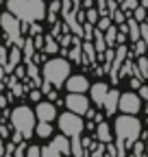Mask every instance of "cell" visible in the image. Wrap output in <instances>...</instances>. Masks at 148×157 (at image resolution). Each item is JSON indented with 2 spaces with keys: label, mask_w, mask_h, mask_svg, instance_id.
Returning <instances> with one entry per match:
<instances>
[{
  "label": "cell",
  "mask_w": 148,
  "mask_h": 157,
  "mask_svg": "<svg viewBox=\"0 0 148 157\" xmlns=\"http://www.w3.org/2000/svg\"><path fill=\"white\" fill-rule=\"evenodd\" d=\"M116 137H120V140L126 142V146H131L135 140H139V135H142V122L135 118V113H124L120 116L116 124Z\"/></svg>",
  "instance_id": "6da1fadb"
},
{
  "label": "cell",
  "mask_w": 148,
  "mask_h": 157,
  "mask_svg": "<svg viewBox=\"0 0 148 157\" xmlns=\"http://www.w3.org/2000/svg\"><path fill=\"white\" fill-rule=\"evenodd\" d=\"M9 118H11V127L15 131H20L24 135V140H31V135L35 133V120H37L35 111H31V107L26 105H20L11 111Z\"/></svg>",
  "instance_id": "7a4b0ae2"
},
{
  "label": "cell",
  "mask_w": 148,
  "mask_h": 157,
  "mask_svg": "<svg viewBox=\"0 0 148 157\" xmlns=\"http://www.w3.org/2000/svg\"><path fill=\"white\" fill-rule=\"evenodd\" d=\"M42 74H44V78L50 83V85H63L65 83V78L70 76V63L65 61V59H48L46 61V66H44V70H42Z\"/></svg>",
  "instance_id": "3957f363"
},
{
  "label": "cell",
  "mask_w": 148,
  "mask_h": 157,
  "mask_svg": "<svg viewBox=\"0 0 148 157\" xmlns=\"http://www.w3.org/2000/svg\"><path fill=\"white\" fill-rule=\"evenodd\" d=\"M0 26H2V31L7 33L9 42H13V46L22 48L24 37H22V20H20V17L13 15L11 11H7V13L0 15Z\"/></svg>",
  "instance_id": "277c9868"
},
{
  "label": "cell",
  "mask_w": 148,
  "mask_h": 157,
  "mask_svg": "<svg viewBox=\"0 0 148 157\" xmlns=\"http://www.w3.org/2000/svg\"><path fill=\"white\" fill-rule=\"evenodd\" d=\"M46 15V5L44 0H26L22 11L17 13V17L22 20V22L26 24H33V22H39V20H44Z\"/></svg>",
  "instance_id": "5b68a950"
},
{
  "label": "cell",
  "mask_w": 148,
  "mask_h": 157,
  "mask_svg": "<svg viewBox=\"0 0 148 157\" xmlns=\"http://www.w3.org/2000/svg\"><path fill=\"white\" fill-rule=\"evenodd\" d=\"M85 122H83V118L79 113H74V111H68V113H61L59 116V129L65 133V135H81Z\"/></svg>",
  "instance_id": "8992f818"
},
{
  "label": "cell",
  "mask_w": 148,
  "mask_h": 157,
  "mask_svg": "<svg viewBox=\"0 0 148 157\" xmlns=\"http://www.w3.org/2000/svg\"><path fill=\"white\" fill-rule=\"evenodd\" d=\"M118 109L122 113H135L142 109V98L139 94H133V92H126V94H120V101H118Z\"/></svg>",
  "instance_id": "52a82bcc"
},
{
  "label": "cell",
  "mask_w": 148,
  "mask_h": 157,
  "mask_svg": "<svg viewBox=\"0 0 148 157\" xmlns=\"http://www.w3.org/2000/svg\"><path fill=\"white\" fill-rule=\"evenodd\" d=\"M63 153H70V140H65V133L52 137L50 146H44L42 148V155L44 157H57V155H63Z\"/></svg>",
  "instance_id": "ba28073f"
},
{
  "label": "cell",
  "mask_w": 148,
  "mask_h": 157,
  "mask_svg": "<svg viewBox=\"0 0 148 157\" xmlns=\"http://www.w3.org/2000/svg\"><path fill=\"white\" fill-rule=\"evenodd\" d=\"M65 107H68L70 111H74V113L83 116V113H87V109H89V101L85 98L83 92H70V96L65 98Z\"/></svg>",
  "instance_id": "9c48e42d"
},
{
  "label": "cell",
  "mask_w": 148,
  "mask_h": 157,
  "mask_svg": "<svg viewBox=\"0 0 148 157\" xmlns=\"http://www.w3.org/2000/svg\"><path fill=\"white\" fill-rule=\"evenodd\" d=\"M126 55H128L126 44H120L118 50H116L113 61H111V66H109V74H111V81H113V83H118V78H120V68H122V61L126 59Z\"/></svg>",
  "instance_id": "30bf717a"
},
{
  "label": "cell",
  "mask_w": 148,
  "mask_h": 157,
  "mask_svg": "<svg viewBox=\"0 0 148 157\" xmlns=\"http://www.w3.org/2000/svg\"><path fill=\"white\" fill-rule=\"evenodd\" d=\"M35 116L37 120H44V122H52L57 118V109H54L52 103H37V109H35Z\"/></svg>",
  "instance_id": "8fae6325"
},
{
  "label": "cell",
  "mask_w": 148,
  "mask_h": 157,
  "mask_svg": "<svg viewBox=\"0 0 148 157\" xmlns=\"http://www.w3.org/2000/svg\"><path fill=\"white\" fill-rule=\"evenodd\" d=\"M65 90L68 92H87L89 90V81L83 76V74H74V76H68V81H65Z\"/></svg>",
  "instance_id": "7c38bea8"
},
{
  "label": "cell",
  "mask_w": 148,
  "mask_h": 157,
  "mask_svg": "<svg viewBox=\"0 0 148 157\" xmlns=\"http://www.w3.org/2000/svg\"><path fill=\"white\" fill-rule=\"evenodd\" d=\"M89 90H91V101H94L98 107L105 103V98H107V94H109V85L107 83H94V85H89Z\"/></svg>",
  "instance_id": "4fadbf2b"
},
{
  "label": "cell",
  "mask_w": 148,
  "mask_h": 157,
  "mask_svg": "<svg viewBox=\"0 0 148 157\" xmlns=\"http://www.w3.org/2000/svg\"><path fill=\"white\" fill-rule=\"evenodd\" d=\"M118 101H120L118 90H109V94H107V98H105V103H102L107 116H113V113L118 111Z\"/></svg>",
  "instance_id": "5bb4252c"
},
{
  "label": "cell",
  "mask_w": 148,
  "mask_h": 157,
  "mask_svg": "<svg viewBox=\"0 0 148 157\" xmlns=\"http://www.w3.org/2000/svg\"><path fill=\"white\" fill-rule=\"evenodd\" d=\"M20 61H22V48L13 46V50L9 52V59H7L5 72H13V68H15V66H20Z\"/></svg>",
  "instance_id": "9a60e30c"
},
{
  "label": "cell",
  "mask_w": 148,
  "mask_h": 157,
  "mask_svg": "<svg viewBox=\"0 0 148 157\" xmlns=\"http://www.w3.org/2000/svg\"><path fill=\"white\" fill-rule=\"evenodd\" d=\"M96 135H98V142H111V129H109V124L107 122H102V120H98V127H96Z\"/></svg>",
  "instance_id": "2e32d148"
},
{
  "label": "cell",
  "mask_w": 148,
  "mask_h": 157,
  "mask_svg": "<svg viewBox=\"0 0 148 157\" xmlns=\"http://www.w3.org/2000/svg\"><path fill=\"white\" fill-rule=\"evenodd\" d=\"M137 72H135V76H139L142 81H146L148 78V57L146 55H139V59H137Z\"/></svg>",
  "instance_id": "e0dca14e"
},
{
  "label": "cell",
  "mask_w": 148,
  "mask_h": 157,
  "mask_svg": "<svg viewBox=\"0 0 148 157\" xmlns=\"http://www.w3.org/2000/svg\"><path fill=\"white\" fill-rule=\"evenodd\" d=\"M126 24H128V37H131V42L135 44L137 39L142 37L139 35V22H137L135 17H126Z\"/></svg>",
  "instance_id": "ac0fdd59"
},
{
  "label": "cell",
  "mask_w": 148,
  "mask_h": 157,
  "mask_svg": "<svg viewBox=\"0 0 148 157\" xmlns=\"http://www.w3.org/2000/svg\"><path fill=\"white\" fill-rule=\"evenodd\" d=\"M70 153H72V155H79V157L85 153V148H83V140H81L79 135H72V140H70Z\"/></svg>",
  "instance_id": "d6986e66"
},
{
  "label": "cell",
  "mask_w": 148,
  "mask_h": 157,
  "mask_svg": "<svg viewBox=\"0 0 148 157\" xmlns=\"http://www.w3.org/2000/svg\"><path fill=\"white\" fill-rule=\"evenodd\" d=\"M35 133L39 135V137H48V135H52V124H50V122L39 120V122L35 124Z\"/></svg>",
  "instance_id": "ffe728a7"
},
{
  "label": "cell",
  "mask_w": 148,
  "mask_h": 157,
  "mask_svg": "<svg viewBox=\"0 0 148 157\" xmlns=\"http://www.w3.org/2000/svg\"><path fill=\"white\" fill-rule=\"evenodd\" d=\"M135 7H139V0H120V9L126 13V17H131Z\"/></svg>",
  "instance_id": "44dd1931"
},
{
  "label": "cell",
  "mask_w": 148,
  "mask_h": 157,
  "mask_svg": "<svg viewBox=\"0 0 148 157\" xmlns=\"http://www.w3.org/2000/svg\"><path fill=\"white\" fill-rule=\"evenodd\" d=\"M105 33V42H107V48H113L116 46V35H118V29L111 24L107 31H102Z\"/></svg>",
  "instance_id": "7402d4cb"
},
{
  "label": "cell",
  "mask_w": 148,
  "mask_h": 157,
  "mask_svg": "<svg viewBox=\"0 0 148 157\" xmlns=\"http://www.w3.org/2000/svg\"><path fill=\"white\" fill-rule=\"evenodd\" d=\"M135 72H137V66L131 61V59H124L122 61V68H120V76H126V74H131V76H135Z\"/></svg>",
  "instance_id": "603a6c76"
},
{
  "label": "cell",
  "mask_w": 148,
  "mask_h": 157,
  "mask_svg": "<svg viewBox=\"0 0 148 157\" xmlns=\"http://www.w3.org/2000/svg\"><path fill=\"white\" fill-rule=\"evenodd\" d=\"M22 55L26 57V61H31V57L35 55V42H33V39H24V44H22Z\"/></svg>",
  "instance_id": "cb8c5ba5"
},
{
  "label": "cell",
  "mask_w": 148,
  "mask_h": 157,
  "mask_svg": "<svg viewBox=\"0 0 148 157\" xmlns=\"http://www.w3.org/2000/svg\"><path fill=\"white\" fill-rule=\"evenodd\" d=\"M44 50H46L48 55L59 52V44H57V39H54V37H46V39H44Z\"/></svg>",
  "instance_id": "d4e9b609"
},
{
  "label": "cell",
  "mask_w": 148,
  "mask_h": 157,
  "mask_svg": "<svg viewBox=\"0 0 148 157\" xmlns=\"http://www.w3.org/2000/svg\"><path fill=\"white\" fill-rule=\"evenodd\" d=\"M148 52V44L144 42V39L139 37L137 42H135V46H133V52H128V55H135V57H139V55H146Z\"/></svg>",
  "instance_id": "484cf974"
},
{
  "label": "cell",
  "mask_w": 148,
  "mask_h": 157,
  "mask_svg": "<svg viewBox=\"0 0 148 157\" xmlns=\"http://www.w3.org/2000/svg\"><path fill=\"white\" fill-rule=\"evenodd\" d=\"M24 2H26V0H7V9H9V11H11L13 15H17V13L22 11Z\"/></svg>",
  "instance_id": "4316f807"
},
{
  "label": "cell",
  "mask_w": 148,
  "mask_h": 157,
  "mask_svg": "<svg viewBox=\"0 0 148 157\" xmlns=\"http://www.w3.org/2000/svg\"><path fill=\"white\" fill-rule=\"evenodd\" d=\"M81 50H83V52H85V57L89 59V63H94V59H96V48H94V44H89V42H85Z\"/></svg>",
  "instance_id": "83f0119b"
},
{
  "label": "cell",
  "mask_w": 148,
  "mask_h": 157,
  "mask_svg": "<svg viewBox=\"0 0 148 157\" xmlns=\"http://www.w3.org/2000/svg\"><path fill=\"white\" fill-rule=\"evenodd\" d=\"M28 74H31V78H35V85H42V78H39V70H37V66L33 63V61H28Z\"/></svg>",
  "instance_id": "f1b7e54d"
},
{
  "label": "cell",
  "mask_w": 148,
  "mask_h": 157,
  "mask_svg": "<svg viewBox=\"0 0 148 157\" xmlns=\"http://www.w3.org/2000/svg\"><path fill=\"white\" fill-rule=\"evenodd\" d=\"M133 17L137 20V22H144V20H148V9L146 7H135V11H133Z\"/></svg>",
  "instance_id": "f546056e"
},
{
  "label": "cell",
  "mask_w": 148,
  "mask_h": 157,
  "mask_svg": "<svg viewBox=\"0 0 148 157\" xmlns=\"http://www.w3.org/2000/svg\"><path fill=\"white\" fill-rule=\"evenodd\" d=\"M96 24H98V29H100V31H107V29L111 26V15H100Z\"/></svg>",
  "instance_id": "4dcf8cb0"
},
{
  "label": "cell",
  "mask_w": 148,
  "mask_h": 157,
  "mask_svg": "<svg viewBox=\"0 0 148 157\" xmlns=\"http://www.w3.org/2000/svg\"><path fill=\"white\" fill-rule=\"evenodd\" d=\"M59 9H61V2H59V0H54V2L50 5V9H48V20H50V22H54V15H57Z\"/></svg>",
  "instance_id": "1f68e13d"
},
{
  "label": "cell",
  "mask_w": 148,
  "mask_h": 157,
  "mask_svg": "<svg viewBox=\"0 0 148 157\" xmlns=\"http://www.w3.org/2000/svg\"><path fill=\"white\" fill-rule=\"evenodd\" d=\"M111 20H116L118 24H122V22H126V13L122 9H116L113 13H111Z\"/></svg>",
  "instance_id": "d6a6232c"
},
{
  "label": "cell",
  "mask_w": 148,
  "mask_h": 157,
  "mask_svg": "<svg viewBox=\"0 0 148 157\" xmlns=\"http://www.w3.org/2000/svg\"><path fill=\"white\" fill-rule=\"evenodd\" d=\"M131 146H133V155H144V153H146V146H144L142 140H135Z\"/></svg>",
  "instance_id": "836d02e7"
},
{
  "label": "cell",
  "mask_w": 148,
  "mask_h": 157,
  "mask_svg": "<svg viewBox=\"0 0 148 157\" xmlns=\"http://www.w3.org/2000/svg\"><path fill=\"white\" fill-rule=\"evenodd\" d=\"M83 37H85V39H91V37H94V24H91V22H85V24H83Z\"/></svg>",
  "instance_id": "e575fe53"
},
{
  "label": "cell",
  "mask_w": 148,
  "mask_h": 157,
  "mask_svg": "<svg viewBox=\"0 0 148 157\" xmlns=\"http://www.w3.org/2000/svg\"><path fill=\"white\" fill-rule=\"evenodd\" d=\"M98 11L96 9H89V11H85V20H87V22H91V24H96L98 22Z\"/></svg>",
  "instance_id": "d590c367"
},
{
  "label": "cell",
  "mask_w": 148,
  "mask_h": 157,
  "mask_svg": "<svg viewBox=\"0 0 148 157\" xmlns=\"http://www.w3.org/2000/svg\"><path fill=\"white\" fill-rule=\"evenodd\" d=\"M116 148H118V157H124L128 146H126V142H124V140H120V137H118V140H116Z\"/></svg>",
  "instance_id": "8d00e7d4"
},
{
  "label": "cell",
  "mask_w": 148,
  "mask_h": 157,
  "mask_svg": "<svg viewBox=\"0 0 148 157\" xmlns=\"http://www.w3.org/2000/svg\"><path fill=\"white\" fill-rule=\"evenodd\" d=\"M26 155H28V157H39V155H42V148H39V146H28V148H26Z\"/></svg>",
  "instance_id": "74e56055"
},
{
  "label": "cell",
  "mask_w": 148,
  "mask_h": 157,
  "mask_svg": "<svg viewBox=\"0 0 148 157\" xmlns=\"http://www.w3.org/2000/svg\"><path fill=\"white\" fill-rule=\"evenodd\" d=\"M137 94H139V98H144V101H148V85H144V83H142V85L137 87Z\"/></svg>",
  "instance_id": "f35d334b"
},
{
  "label": "cell",
  "mask_w": 148,
  "mask_h": 157,
  "mask_svg": "<svg viewBox=\"0 0 148 157\" xmlns=\"http://www.w3.org/2000/svg\"><path fill=\"white\" fill-rule=\"evenodd\" d=\"M7 59H9V57H7V48L0 46V66H2V68L7 66Z\"/></svg>",
  "instance_id": "ab89813d"
},
{
  "label": "cell",
  "mask_w": 148,
  "mask_h": 157,
  "mask_svg": "<svg viewBox=\"0 0 148 157\" xmlns=\"http://www.w3.org/2000/svg\"><path fill=\"white\" fill-rule=\"evenodd\" d=\"M116 9H118V2H116V0H107V15H111Z\"/></svg>",
  "instance_id": "60d3db41"
},
{
  "label": "cell",
  "mask_w": 148,
  "mask_h": 157,
  "mask_svg": "<svg viewBox=\"0 0 148 157\" xmlns=\"http://www.w3.org/2000/svg\"><path fill=\"white\" fill-rule=\"evenodd\" d=\"M102 153H105V142H100V144L94 148V157H100Z\"/></svg>",
  "instance_id": "b9f144b4"
},
{
  "label": "cell",
  "mask_w": 148,
  "mask_h": 157,
  "mask_svg": "<svg viewBox=\"0 0 148 157\" xmlns=\"http://www.w3.org/2000/svg\"><path fill=\"white\" fill-rule=\"evenodd\" d=\"M139 85H142V78H139V76H133V78H131V87H135V90H137Z\"/></svg>",
  "instance_id": "7bdbcfd3"
},
{
  "label": "cell",
  "mask_w": 148,
  "mask_h": 157,
  "mask_svg": "<svg viewBox=\"0 0 148 157\" xmlns=\"http://www.w3.org/2000/svg\"><path fill=\"white\" fill-rule=\"evenodd\" d=\"M7 103H9V98H7V96H0V109H5Z\"/></svg>",
  "instance_id": "ee69618b"
},
{
  "label": "cell",
  "mask_w": 148,
  "mask_h": 157,
  "mask_svg": "<svg viewBox=\"0 0 148 157\" xmlns=\"http://www.w3.org/2000/svg\"><path fill=\"white\" fill-rule=\"evenodd\" d=\"M39 96H42V92H37V90L31 92V98H33V101H39Z\"/></svg>",
  "instance_id": "f6af8a7d"
},
{
  "label": "cell",
  "mask_w": 148,
  "mask_h": 157,
  "mask_svg": "<svg viewBox=\"0 0 148 157\" xmlns=\"http://www.w3.org/2000/svg\"><path fill=\"white\" fill-rule=\"evenodd\" d=\"M24 153H26V146H24V144H22L20 148H15V155H24Z\"/></svg>",
  "instance_id": "bcb514c9"
},
{
  "label": "cell",
  "mask_w": 148,
  "mask_h": 157,
  "mask_svg": "<svg viewBox=\"0 0 148 157\" xmlns=\"http://www.w3.org/2000/svg\"><path fill=\"white\" fill-rule=\"evenodd\" d=\"M31 33H35V35H37V33H39V26H37L35 22H33V26H31Z\"/></svg>",
  "instance_id": "7dc6e473"
},
{
  "label": "cell",
  "mask_w": 148,
  "mask_h": 157,
  "mask_svg": "<svg viewBox=\"0 0 148 157\" xmlns=\"http://www.w3.org/2000/svg\"><path fill=\"white\" fill-rule=\"evenodd\" d=\"M144 140H146V155H148V133H144Z\"/></svg>",
  "instance_id": "c3c4849f"
},
{
  "label": "cell",
  "mask_w": 148,
  "mask_h": 157,
  "mask_svg": "<svg viewBox=\"0 0 148 157\" xmlns=\"http://www.w3.org/2000/svg\"><path fill=\"white\" fill-rule=\"evenodd\" d=\"M142 7H146V9H148V0H142Z\"/></svg>",
  "instance_id": "681fc988"
},
{
  "label": "cell",
  "mask_w": 148,
  "mask_h": 157,
  "mask_svg": "<svg viewBox=\"0 0 148 157\" xmlns=\"http://www.w3.org/2000/svg\"><path fill=\"white\" fill-rule=\"evenodd\" d=\"M144 111H146V113H148V101H146V105H144Z\"/></svg>",
  "instance_id": "f907efd6"
},
{
  "label": "cell",
  "mask_w": 148,
  "mask_h": 157,
  "mask_svg": "<svg viewBox=\"0 0 148 157\" xmlns=\"http://www.w3.org/2000/svg\"><path fill=\"white\" fill-rule=\"evenodd\" d=\"M72 2H74V5H76V7H79V2H81V0H72Z\"/></svg>",
  "instance_id": "816d5d0a"
},
{
  "label": "cell",
  "mask_w": 148,
  "mask_h": 157,
  "mask_svg": "<svg viewBox=\"0 0 148 157\" xmlns=\"http://www.w3.org/2000/svg\"><path fill=\"white\" fill-rule=\"evenodd\" d=\"M0 122H2V111H0Z\"/></svg>",
  "instance_id": "f5cc1de1"
},
{
  "label": "cell",
  "mask_w": 148,
  "mask_h": 157,
  "mask_svg": "<svg viewBox=\"0 0 148 157\" xmlns=\"http://www.w3.org/2000/svg\"><path fill=\"white\" fill-rule=\"evenodd\" d=\"M146 124H148V118H146Z\"/></svg>",
  "instance_id": "db71d44e"
},
{
  "label": "cell",
  "mask_w": 148,
  "mask_h": 157,
  "mask_svg": "<svg viewBox=\"0 0 148 157\" xmlns=\"http://www.w3.org/2000/svg\"><path fill=\"white\" fill-rule=\"evenodd\" d=\"M146 57H148V55H146Z\"/></svg>",
  "instance_id": "11a10c76"
}]
</instances>
